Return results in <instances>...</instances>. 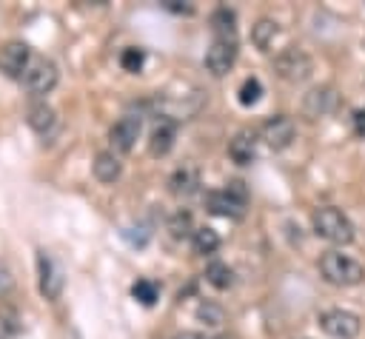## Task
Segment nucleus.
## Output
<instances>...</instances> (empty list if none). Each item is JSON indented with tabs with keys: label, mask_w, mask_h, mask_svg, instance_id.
<instances>
[{
	"label": "nucleus",
	"mask_w": 365,
	"mask_h": 339,
	"mask_svg": "<svg viewBox=\"0 0 365 339\" xmlns=\"http://www.w3.org/2000/svg\"><path fill=\"white\" fill-rule=\"evenodd\" d=\"M163 6H165L168 11H177V14H191V11H194V6H191V3H185V6H180V0H165Z\"/></svg>",
	"instance_id": "obj_29"
},
{
	"label": "nucleus",
	"mask_w": 365,
	"mask_h": 339,
	"mask_svg": "<svg viewBox=\"0 0 365 339\" xmlns=\"http://www.w3.org/2000/svg\"><path fill=\"white\" fill-rule=\"evenodd\" d=\"M174 140H177V122L171 117L157 120V125L148 134V151H151V157H165L174 148Z\"/></svg>",
	"instance_id": "obj_14"
},
{
	"label": "nucleus",
	"mask_w": 365,
	"mask_h": 339,
	"mask_svg": "<svg viewBox=\"0 0 365 339\" xmlns=\"http://www.w3.org/2000/svg\"><path fill=\"white\" fill-rule=\"evenodd\" d=\"M274 71H277L279 80L297 85V83H305V80L311 77V71H314V60H311V54H308L305 48H299V46H288V48H282V51L274 57Z\"/></svg>",
	"instance_id": "obj_4"
},
{
	"label": "nucleus",
	"mask_w": 365,
	"mask_h": 339,
	"mask_svg": "<svg viewBox=\"0 0 365 339\" xmlns=\"http://www.w3.org/2000/svg\"><path fill=\"white\" fill-rule=\"evenodd\" d=\"M174 339H205L202 333H197V330H182V333H177Z\"/></svg>",
	"instance_id": "obj_31"
},
{
	"label": "nucleus",
	"mask_w": 365,
	"mask_h": 339,
	"mask_svg": "<svg viewBox=\"0 0 365 339\" xmlns=\"http://www.w3.org/2000/svg\"><path fill=\"white\" fill-rule=\"evenodd\" d=\"M168 191L174 197H182V199L185 197H194L200 191V171H197V165H191V162L177 165L171 171V177H168Z\"/></svg>",
	"instance_id": "obj_13"
},
{
	"label": "nucleus",
	"mask_w": 365,
	"mask_h": 339,
	"mask_svg": "<svg viewBox=\"0 0 365 339\" xmlns=\"http://www.w3.org/2000/svg\"><path fill=\"white\" fill-rule=\"evenodd\" d=\"M191 245H194V251L197 254H214L217 248H220V234L214 231V228H208V225H202V228H194V234H191Z\"/></svg>",
	"instance_id": "obj_22"
},
{
	"label": "nucleus",
	"mask_w": 365,
	"mask_h": 339,
	"mask_svg": "<svg viewBox=\"0 0 365 339\" xmlns=\"http://www.w3.org/2000/svg\"><path fill=\"white\" fill-rule=\"evenodd\" d=\"M259 97H262V83H259L257 77H245V80H242V85H240V91H237L240 105L251 108V105H257V103H259Z\"/></svg>",
	"instance_id": "obj_23"
},
{
	"label": "nucleus",
	"mask_w": 365,
	"mask_h": 339,
	"mask_svg": "<svg viewBox=\"0 0 365 339\" xmlns=\"http://www.w3.org/2000/svg\"><path fill=\"white\" fill-rule=\"evenodd\" d=\"M339 103V94L331 83H322V85H314L302 94V117L305 120H319V117H328Z\"/></svg>",
	"instance_id": "obj_8"
},
{
	"label": "nucleus",
	"mask_w": 365,
	"mask_h": 339,
	"mask_svg": "<svg viewBox=\"0 0 365 339\" xmlns=\"http://www.w3.org/2000/svg\"><path fill=\"white\" fill-rule=\"evenodd\" d=\"M214 339H231V336H214Z\"/></svg>",
	"instance_id": "obj_32"
},
{
	"label": "nucleus",
	"mask_w": 365,
	"mask_h": 339,
	"mask_svg": "<svg viewBox=\"0 0 365 339\" xmlns=\"http://www.w3.org/2000/svg\"><path fill=\"white\" fill-rule=\"evenodd\" d=\"M91 171H94V179H97V182L111 185V182L120 179L123 162H120V157H117L114 151H100V154L94 157V162H91Z\"/></svg>",
	"instance_id": "obj_16"
},
{
	"label": "nucleus",
	"mask_w": 365,
	"mask_h": 339,
	"mask_svg": "<svg viewBox=\"0 0 365 339\" xmlns=\"http://www.w3.org/2000/svg\"><path fill=\"white\" fill-rule=\"evenodd\" d=\"M237 63V43H228V40H214L205 51V68L214 74V77H225Z\"/></svg>",
	"instance_id": "obj_12"
},
{
	"label": "nucleus",
	"mask_w": 365,
	"mask_h": 339,
	"mask_svg": "<svg viewBox=\"0 0 365 339\" xmlns=\"http://www.w3.org/2000/svg\"><path fill=\"white\" fill-rule=\"evenodd\" d=\"M279 34V26L271 20V17H259L254 26H251V43L259 48V51H268L274 46V37Z\"/></svg>",
	"instance_id": "obj_19"
},
{
	"label": "nucleus",
	"mask_w": 365,
	"mask_h": 339,
	"mask_svg": "<svg viewBox=\"0 0 365 339\" xmlns=\"http://www.w3.org/2000/svg\"><path fill=\"white\" fill-rule=\"evenodd\" d=\"M197 319L205 322V325H211V328H217V325L225 322V311L220 305H214V302H200L197 305Z\"/></svg>",
	"instance_id": "obj_25"
},
{
	"label": "nucleus",
	"mask_w": 365,
	"mask_h": 339,
	"mask_svg": "<svg viewBox=\"0 0 365 339\" xmlns=\"http://www.w3.org/2000/svg\"><path fill=\"white\" fill-rule=\"evenodd\" d=\"M26 122H29L31 131L48 134V131L54 128V122H57V114H54V108H51L46 100H34V103L26 108Z\"/></svg>",
	"instance_id": "obj_17"
},
{
	"label": "nucleus",
	"mask_w": 365,
	"mask_h": 339,
	"mask_svg": "<svg viewBox=\"0 0 365 339\" xmlns=\"http://www.w3.org/2000/svg\"><path fill=\"white\" fill-rule=\"evenodd\" d=\"M311 228L331 245H348L354 239V222L334 205H322L311 214Z\"/></svg>",
	"instance_id": "obj_2"
},
{
	"label": "nucleus",
	"mask_w": 365,
	"mask_h": 339,
	"mask_svg": "<svg viewBox=\"0 0 365 339\" xmlns=\"http://www.w3.org/2000/svg\"><path fill=\"white\" fill-rule=\"evenodd\" d=\"M131 296L140 302V305H154L157 296H160V288L151 282V279H137L131 285Z\"/></svg>",
	"instance_id": "obj_24"
},
{
	"label": "nucleus",
	"mask_w": 365,
	"mask_h": 339,
	"mask_svg": "<svg viewBox=\"0 0 365 339\" xmlns=\"http://www.w3.org/2000/svg\"><path fill=\"white\" fill-rule=\"evenodd\" d=\"M143 63H145V51L137 48V46H131V48H125V51L120 54V66H123V71H128V74H137V71L143 68Z\"/></svg>",
	"instance_id": "obj_26"
},
{
	"label": "nucleus",
	"mask_w": 365,
	"mask_h": 339,
	"mask_svg": "<svg viewBox=\"0 0 365 339\" xmlns=\"http://www.w3.org/2000/svg\"><path fill=\"white\" fill-rule=\"evenodd\" d=\"M228 157L237 165H251L257 160V134L254 131H237L228 142Z\"/></svg>",
	"instance_id": "obj_15"
},
{
	"label": "nucleus",
	"mask_w": 365,
	"mask_h": 339,
	"mask_svg": "<svg viewBox=\"0 0 365 339\" xmlns=\"http://www.w3.org/2000/svg\"><path fill=\"white\" fill-rule=\"evenodd\" d=\"M57 80H60V71H57V66H54L48 57H34V60L29 63L26 74H23V85H26V91H29L31 97H46V94H51L54 85H57Z\"/></svg>",
	"instance_id": "obj_5"
},
{
	"label": "nucleus",
	"mask_w": 365,
	"mask_h": 339,
	"mask_svg": "<svg viewBox=\"0 0 365 339\" xmlns=\"http://www.w3.org/2000/svg\"><path fill=\"white\" fill-rule=\"evenodd\" d=\"M140 131H143V120H140L137 114H123V117L108 128L111 151H114V154H128V151L137 145Z\"/></svg>",
	"instance_id": "obj_10"
},
{
	"label": "nucleus",
	"mask_w": 365,
	"mask_h": 339,
	"mask_svg": "<svg viewBox=\"0 0 365 339\" xmlns=\"http://www.w3.org/2000/svg\"><path fill=\"white\" fill-rule=\"evenodd\" d=\"M168 234L174 236V239H185V236H191L194 234V217H191V211H185V208H180V211H174L171 217H168Z\"/></svg>",
	"instance_id": "obj_21"
},
{
	"label": "nucleus",
	"mask_w": 365,
	"mask_h": 339,
	"mask_svg": "<svg viewBox=\"0 0 365 339\" xmlns=\"http://www.w3.org/2000/svg\"><path fill=\"white\" fill-rule=\"evenodd\" d=\"M31 63V48L23 40H9L0 46V71L11 80H23L26 68Z\"/></svg>",
	"instance_id": "obj_11"
},
{
	"label": "nucleus",
	"mask_w": 365,
	"mask_h": 339,
	"mask_svg": "<svg viewBox=\"0 0 365 339\" xmlns=\"http://www.w3.org/2000/svg\"><path fill=\"white\" fill-rule=\"evenodd\" d=\"M319 273L328 285H336V288H351V285H359L365 279V268L342 251L322 254L319 256Z\"/></svg>",
	"instance_id": "obj_1"
},
{
	"label": "nucleus",
	"mask_w": 365,
	"mask_h": 339,
	"mask_svg": "<svg viewBox=\"0 0 365 339\" xmlns=\"http://www.w3.org/2000/svg\"><path fill=\"white\" fill-rule=\"evenodd\" d=\"M294 137H297V125H294V120H291L288 114H274V117H268V120L259 125V140H262L271 151L288 148V145L294 142Z\"/></svg>",
	"instance_id": "obj_9"
},
{
	"label": "nucleus",
	"mask_w": 365,
	"mask_h": 339,
	"mask_svg": "<svg viewBox=\"0 0 365 339\" xmlns=\"http://www.w3.org/2000/svg\"><path fill=\"white\" fill-rule=\"evenodd\" d=\"M63 285H66V279H63V271H60L57 259L48 251L40 248L37 251V288H40L43 299H48V302L60 299Z\"/></svg>",
	"instance_id": "obj_7"
},
{
	"label": "nucleus",
	"mask_w": 365,
	"mask_h": 339,
	"mask_svg": "<svg viewBox=\"0 0 365 339\" xmlns=\"http://www.w3.org/2000/svg\"><path fill=\"white\" fill-rule=\"evenodd\" d=\"M319 330L331 339H356L362 330V319L354 311L331 308V311L319 313Z\"/></svg>",
	"instance_id": "obj_6"
},
{
	"label": "nucleus",
	"mask_w": 365,
	"mask_h": 339,
	"mask_svg": "<svg viewBox=\"0 0 365 339\" xmlns=\"http://www.w3.org/2000/svg\"><path fill=\"white\" fill-rule=\"evenodd\" d=\"M354 134L362 140L365 137V108H356L354 111Z\"/></svg>",
	"instance_id": "obj_28"
},
{
	"label": "nucleus",
	"mask_w": 365,
	"mask_h": 339,
	"mask_svg": "<svg viewBox=\"0 0 365 339\" xmlns=\"http://www.w3.org/2000/svg\"><path fill=\"white\" fill-rule=\"evenodd\" d=\"M9 288H11V273L6 265H0V293H6Z\"/></svg>",
	"instance_id": "obj_30"
},
{
	"label": "nucleus",
	"mask_w": 365,
	"mask_h": 339,
	"mask_svg": "<svg viewBox=\"0 0 365 339\" xmlns=\"http://www.w3.org/2000/svg\"><path fill=\"white\" fill-rule=\"evenodd\" d=\"M211 31H214V40L237 43V11L228 9V6L214 9V14H211Z\"/></svg>",
	"instance_id": "obj_18"
},
{
	"label": "nucleus",
	"mask_w": 365,
	"mask_h": 339,
	"mask_svg": "<svg viewBox=\"0 0 365 339\" xmlns=\"http://www.w3.org/2000/svg\"><path fill=\"white\" fill-rule=\"evenodd\" d=\"M205 282L211 288H217V291H228L234 285V268L225 265V262H211L205 268Z\"/></svg>",
	"instance_id": "obj_20"
},
{
	"label": "nucleus",
	"mask_w": 365,
	"mask_h": 339,
	"mask_svg": "<svg viewBox=\"0 0 365 339\" xmlns=\"http://www.w3.org/2000/svg\"><path fill=\"white\" fill-rule=\"evenodd\" d=\"M205 205H208V211L217 214V217H225V219H242V217H245V208H248V188H245V182L231 179L225 188H220V191H208Z\"/></svg>",
	"instance_id": "obj_3"
},
{
	"label": "nucleus",
	"mask_w": 365,
	"mask_h": 339,
	"mask_svg": "<svg viewBox=\"0 0 365 339\" xmlns=\"http://www.w3.org/2000/svg\"><path fill=\"white\" fill-rule=\"evenodd\" d=\"M17 333V316L9 308H0V339H11Z\"/></svg>",
	"instance_id": "obj_27"
}]
</instances>
